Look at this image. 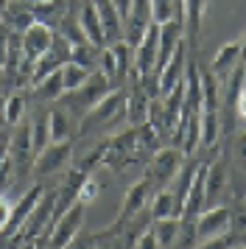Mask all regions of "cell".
I'll use <instances>...</instances> for the list:
<instances>
[{
  "label": "cell",
  "mask_w": 246,
  "mask_h": 249,
  "mask_svg": "<svg viewBox=\"0 0 246 249\" xmlns=\"http://www.w3.org/2000/svg\"><path fill=\"white\" fill-rule=\"evenodd\" d=\"M148 104H151V98H148V92H145L143 87H140V81H137L134 92L126 98V118H129V124L132 126L148 124Z\"/></svg>",
  "instance_id": "44dd1931"
},
{
  "label": "cell",
  "mask_w": 246,
  "mask_h": 249,
  "mask_svg": "<svg viewBox=\"0 0 246 249\" xmlns=\"http://www.w3.org/2000/svg\"><path fill=\"white\" fill-rule=\"evenodd\" d=\"M9 157L11 162H20V160H31L36 157V148H34V135H31V124H22L9 143Z\"/></svg>",
  "instance_id": "ffe728a7"
},
{
  "label": "cell",
  "mask_w": 246,
  "mask_h": 249,
  "mask_svg": "<svg viewBox=\"0 0 246 249\" xmlns=\"http://www.w3.org/2000/svg\"><path fill=\"white\" fill-rule=\"evenodd\" d=\"M53 213H56V191H51L48 196H39L36 207L31 210V215L25 218L22 230L11 241H28V244H34L39 238H48L45 235V224H53Z\"/></svg>",
  "instance_id": "5b68a950"
},
{
  "label": "cell",
  "mask_w": 246,
  "mask_h": 249,
  "mask_svg": "<svg viewBox=\"0 0 246 249\" xmlns=\"http://www.w3.org/2000/svg\"><path fill=\"white\" fill-rule=\"evenodd\" d=\"M232 241V210L224 204H212L196 218V244L212 247Z\"/></svg>",
  "instance_id": "6da1fadb"
},
{
  "label": "cell",
  "mask_w": 246,
  "mask_h": 249,
  "mask_svg": "<svg viewBox=\"0 0 246 249\" xmlns=\"http://www.w3.org/2000/svg\"><path fill=\"white\" fill-rule=\"evenodd\" d=\"M227 182H229L227 162H224V160L207 162V182H204V188H207V204H215L221 199L224 191H227Z\"/></svg>",
  "instance_id": "9a60e30c"
},
{
  "label": "cell",
  "mask_w": 246,
  "mask_h": 249,
  "mask_svg": "<svg viewBox=\"0 0 246 249\" xmlns=\"http://www.w3.org/2000/svg\"><path fill=\"white\" fill-rule=\"evenodd\" d=\"M73 126H70V115L65 109H51V143L53 140H70Z\"/></svg>",
  "instance_id": "f1b7e54d"
},
{
  "label": "cell",
  "mask_w": 246,
  "mask_h": 249,
  "mask_svg": "<svg viewBox=\"0 0 246 249\" xmlns=\"http://www.w3.org/2000/svg\"><path fill=\"white\" fill-rule=\"evenodd\" d=\"M53 36H56V31L51 25H45V23L28 25V28L22 31V59H25L28 65H34L48 48L53 45Z\"/></svg>",
  "instance_id": "ba28073f"
},
{
  "label": "cell",
  "mask_w": 246,
  "mask_h": 249,
  "mask_svg": "<svg viewBox=\"0 0 246 249\" xmlns=\"http://www.w3.org/2000/svg\"><path fill=\"white\" fill-rule=\"evenodd\" d=\"M98 70L109 79V84H112V81H118V59H115L112 45L109 48H101V65H98Z\"/></svg>",
  "instance_id": "4dcf8cb0"
},
{
  "label": "cell",
  "mask_w": 246,
  "mask_h": 249,
  "mask_svg": "<svg viewBox=\"0 0 246 249\" xmlns=\"http://www.w3.org/2000/svg\"><path fill=\"white\" fill-rule=\"evenodd\" d=\"M25 6H36V3H45V0H22Z\"/></svg>",
  "instance_id": "f35d334b"
},
{
  "label": "cell",
  "mask_w": 246,
  "mask_h": 249,
  "mask_svg": "<svg viewBox=\"0 0 246 249\" xmlns=\"http://www.w3.org/2000/svg\"><path fill=\"white\" fill-rule=\"evenodd\" d=\"M67 95V104H70V109L76 115H84L95 107V104L104 98V95H109V79L101 73V70H92L89 73V79L78 87V90H73V92H65Z\"/></svg>",
  "instance_id": "277c9868"
},
{
  "label": "cell",
  "mask_w": 246,
  "mask_h": 249,
  "mask_svg": "<svg viewBox=\"0 0 246 249\" xmlns=\"http://www.w3.org/2000/svg\"><path fill=\"white\" fill-rule=\"evenodd\" d=\"M11 31L6 23H0V65L6 68V59H9V45H11Z\"/></svg>",
  "instance_id": "d6a6232c"
},
{
  "label": "cell",
  "mask_w": 246,
  "mask_h": 249,
  "mask_svg": "<svg viewBox=\"0 0 246 249\" xmlns=\"http://www.w3.org/2000/svg\"><path fill=\"white\" fill-rule=\"evenodd\" d=\"M81 224H84V202L78 199V202H73L65 213L53 221V227H51V232H48L45 241H48L51 247H67V244H73L76 235L81 232Z\"/></svg>",
  "instance_id": "8992f818"
},
{
  "label": "cell",
  "mask_w": 246,
  "mask_h": 249,
  "mask_svg": "<svg viewBox=\"0 0 246 249\" xmlns=\"http://www.w3.org/2000/svg\"><path fill=\"white\" fill-rule=\"evenodd\" d=\"M78 23H81V31L87 36V42L92 45H109V39H106V28H104V20H101L98 9L92 6V0H84L81 6H78Z\"/></svg>",
  "instance_id": "7c38bea8"
},
{
  "label": "cell",
  "mask_w": 246,
  "mask_h": 249,
  "mask_svg": "<svg viewBox=\"0 0 246 249\" xmlns=\"http://www.w3.org/2000/svg\"><path fill=\"white\" fill-rule=\"evenodd\" d=\"M171 215H182L179 202H176V196H174V191L159 188V191L151 196V221H154V218H171Z\"/></svg>",
  "instance_id": "603a6c76"
},
{
  "label": "cell",
  "mask_w": 246,
  "mask_h": 249,
  "mask_svg": "<svg viewBox=\"0 0 246 249\" xmlns=\"http://www.w3.org/2000/svg\"><path fill=\"white\" fill-rule=\"evenodd\" d=\"M126 98H129L126 92H109V95H104V98L81 118L78 132H81V135H89V132H98V129H109V126L126 112Z\"/></svg>",
  "instance_id": "7a4b0ae2"
},
{
  "label": "cell",
  "mask_w": 246,
  "mask_h": 249,
  "mask_svg": "<svg viewBox=\"0 0 246 249\" xmlns=\"http://www.w3.org/2000/svg\"><path fill=\"white\" fill-rule=\"evenodd\" d=\"M89 73L92 70L81 68V65H76V62H67V65H62V79H65V92H73L78 90L84 81L89 79Z\"/></svg>",
  "instance_id": "83f0119b"
},
{
  "label": "cell",
  "mask_w": 246,
  "mask_h": 249,
  "mask_svg": "<svg viewBox=\"0 0 246 249\" xmlns=\"http://www.w3.org/2000/svg\"><path fill=\"white\" fill-rule=\"evenodd\" d=\"M151 196H154V182L143 177L140 182H134L129 193H126V199H123V207H121V215H118V227H123L126 221H132L134 215H140L145 210V204L151 202Z\"/></svg>",
  "instance_id": "9c48e42d"
},
{
  "label": "cell",
  "mask_w": 246,
  "mask_h": 249,
  "mask_svg": "<svg viewBox=\"0 0 246 249\" xmlns=\"http://www.w3.org/2000/svg\"><path fill=\"white\" fill-rule=\"evenodd\" d=\"M241 65H246V36L241 39Z\"/></svg>",
  "instance_id": "74e56055"
},
{
  "label": "cell",
  "mask_w": 246,
  "mask_h": 249,
  "mask_svg": "<svg viewBox=\"0 0 246 249\" xmlns=\"http://www.w3.org/2000/svg\"><path fill=\"white\" fill-rule=\"evenodd\" d=\"M174 135H176V146L185 151V157L196 154L201 146V112H179V124Z\"/></svg>",
  "instance_id": "30bf717a"
},
{
  "label": "cell",
  "mask_w": 246,
  "mask_h": 249,
  "mask_svg": "<svg viewBox=\"0 0 246 249\" xmlns=\"http://www.w3.org/2000/svg\"><path fill=\"white\" fill-rule=\"evenodd\" d=\"M235 115H238V118H244V121H246V87L241 90V95H238V101H235Z\"/></svg>",
  "instance_id": "8d00e7d4"
},
{
  "label": "cell",
  "mask_w": 246,
  "mask_h": 249,
  "mask_svg": "<svg viewBox=\"0 0 246 249\" xmlns=\"http://www.w3.org/2000/svg\"><path fill=\"white\" fill-rule=\"evenodd\" d=\"M3 23L9 25L11 31H17V34H22L28 25L36 23V17H34L31 6H25L22 0H11L9 6L3 9Z\"/></svg>",
  "instance_id": "d6986e66"
},
{
  "label": "cell",
  "mask_w": 246,
  "mask_h": 249,
  "mask_svg": "<svg viewBox=\"0 0 246 249\" xmlns=\"http://www.w3.org/2000/svg\"><path fill=\"white\" fill-rule=\"evenodd\" d=\"M182 162H185V151H182L179 146L157 148L154 154H151V160H148L145 177L154 182V188H168V185L179 177Z\"/></svg>",
  "instance_id": "3957f363"
},
{
  "label": "cell",
  "mask_w": 246,
  "mask_h": 249,
  "mask_svg": "<svg viewBox=\"0 0 246 249\" xmlns=\"http://www.w3.org/2000/svg\"><path fill=\"white\" fill-rule=\"evenodd\" d=\"M70 62H76V65H81V68H87V70H98L101 48L92 45V42H78V45H73V51H70Z\"/></svg>",
  "instance_id": "cb8c5ba5"
},
{
  "label": "cell",
  "mask_w": 246,
  "mask_h": 249,
  "mask_svg": "<svg viewBox=\"0 0 246 249\" xmlns=\"http://www.w3.org/2000/svg\"><path fill=\"white\" fill-rule=\"evenodd\" d=\"M34 92H36V98H42V101H59V98H65L62 68L53 70V73H48L42 81H36V84H34Z\"/></svg>",
  "instance_id": "7402d4cb"
},
{
  "label": "cell",
  "mask_w": 246,
  "mask_h": 249,
  "mask_svg": "<svg viewBox=\"0 0 246 249\" xmlns=\"http://www.w3.org/2000/svg\"><path fill=\"white\" fill-rule=\"evenodd\" d=\"M11 213H14V202H11L9 196H3V193H0V232H3L6 224L11 221Z\"/></svg>",
  "instance_id": "e575fe53"
},
{
  "label": "cell",
  "mask_w": 246,
  "mask_h": 249,
  "mask_svg": "<svg viewBox=\"0 0 246 249\" xmlns=\"http://www.w3.org/2000/svg\"><path fill=\"white\" fill-rule=\"evenodd\" d=\"M36 23H45L51 28H59V23L65 20V14L70 12V0H45V3H36L31 6Z\"/></svg>",
  "instance_id": "ac0fdd59"
},
{
  "label": "cell",
  "mask_w": 246,
  "mask_h": 249,
  "mask_svg": "<svg viewBox=\"0 0 246 249\" xmlns=\"http://www.w3.org/2000/svg\"><path fill=\"white\" fill-rule=\"evenodd\" d=\"M134 247H143V249L157 247V235H154V230H151V227H148V230H143V232H140V238L134 241Z\"/></svg>",
  "instance_id": "d590c367"
},
{
  "label": "cell",
  "mask_w": 246,
  "mask_h": 249,
  "mask_svg": "<svg viewBox=\"0 0 246 249\" xmlns=\"http://www.w3.org/2000/svg\"><path fill=\"white\" fill-rule=\"evenodd\" d=\"M98 191H101L98 182L92 179V177H87V179H84V185H81V191H78V199L87 204V202H92V199L98 196Z\"/></svg>",
  "instance_id": "836d02e7"
},
{
  "label": "cell",
  "mask_w": 246,
  "mask_h": 249,
  "mask_svg": "<svg viewBox=\"0 0 246 249\" xmlns=\"http://www.w3.org/2000/svg\"><path fill=\"white\" fill-rule=\"evenodd\" d=\"M238 65H241V42H227V45H221L218 53L212 56L210 70L218 76V81H224Z\"/></svg>",
  "instance_id": "2e32d148"
},
{
  "label": "cell",
  "mask_w": 246,
  "mask_h": 249,
  "mask_svg": "<svg viewBox=\"0 0 246 249\" xmlns=\"http://www.w3.org/2000/svg\"><path fill=\"white\" fill-rule=\"evenodd\" d=\"M185 70H188V39H182L174 56L159 68V95L171 92L179 81H185Z\"/></svg>",
  "instance_id": "8fae6325"
},
{
  "label": "cell",
  "mask_w": 246,
  "mask_h": 249,
  "mask_svg": "<svg viewBox=\"0 0 246 249\" xmlns=\"http://www.w3.org/2000/svg\"><path fill=\"white\" fill-rule=\"evenodd\" d=\"M182 14H185V9H182L179 0H151V17H154V23H168V20L182 17Z\"/></svg>",
  "instance_id": "4316f807"
},
{
  "label": "cell",
  "mask_w": 246,
  "mask_h": 249,
  "mask_svg": "<svg viewBox=\"0 0 246 249\" xmlns=\"http://www.w3.org/2000/svg\"><path fill=\"white\" fill-rule=\"evenodd\" d=\"M232 160H235V165H238L241 171H246V129L235 137V143H232Z\"/></svg>",
  "instance_id": "1f68e13d"
},
{
  "label": "cell",
  "mask_w": 246,
  "mask_h": 249,
  "mask_svg": "<svg viewBox=\"0 0 246 249\" xmlns=\"http://www.w3.org/2000/svg\"><path fill=\"white\" fill-rule=\"evenodd\" d=\"M39 196H42V188L39 185H34V188H28L25 191V196H22L20 202L14 204V213H11V221L6 224V230L0 232V238H14L17 232L22 230V224H25V218L31 215V210L36 207V202H39Z\"/></svg>",
  "instance_id": "4fadbf2b"
},
{
  "label": "cell",
  "mask_w": 246,
  "mask_h": 249,
  "mask_svg": "<svg viewBox=\"0 0 246 249\" xmlns=\"http://www.w3.org/2000/svg\"><path fill=\"white\" fill-rule=\"evenodd\" d=\"M151 230H154V235H157V247H174L179 238H182L185 218H182V215H171V218H154Z\"/></svg>",
  "instance_id": "e0dca14e"
},
{
  "label": "cell",
  "mask_w": 246,
  "mask_h": 249,
  "mask_svg": "<svg viewBox=\"0 0 246 249\" xmlns=\"http://www.w3.org/2000/svg\"><path fill=\"white\" fill-rule=\"evenodd\" d=\"M73 157V146L70 140H53L34 157V171L36 177H51V174H59L62 168H67V162Z\"/></svg>",
  "instance_id": "52a82bcc"
},
{
  "label": "cell",
  "mask_w": 246,
  "mask_h": 249,
  "mask_svg": "<svg viewBox=\"0 0 246 249\" xmlns=\"http://www.w3.org/2000/svg\"><path fill=\"white\" fill-rule=\"evenodd\" d=\"M218 135H221V118H218V112H201V148L215 146Z\"/></svg>",
  "instance_id": "484cf974"
},
{
  "label": "cell",
  "mask_w": 246,
  "mask_h": 249,
  "mask_svg": "<svg viewBox=\"0 0 246 249\" xmlns=\"http://www.w3.org/2000/svg\"><path fill=\"white\" fill-rule=\"evenodd\" d=\"M0 23H3V12H0Z\"/></svg>",
  "instance_id": "ab89813d"
},
{
  "label": "cell",
  "mask_w": 246,
  "mask_h": 249,
  "mask_svg": "<svg viewBox=\"0 0 246 249\" xmlns=\"http://www.w3.org/2000/svg\"><path fill=\"white\" fill-rule=\"evenodd\" d=\"M185 6V36H188V45L196 48L201 39V25H204V9H207V0H182Z\"/></svg>",
  "instance_id": "5bb4252c"
},
{
  "label": "cell",
  "mask_w": 246,
  "mask_h": 249,
  "mask_svg": "<svg viewBox=\"0 0 246 249\" xmlns=\"http://www.w3.org/2000/svg\"><path fill=\"white\" fill-rule=\"evenodd\" d=\"M22 115H25V98L20 92H14L6 98V107H3V121L11 126H20L22 124Z\"/></svg>",
  "instance_id": "f546056e"
},
{
  "label": "cell",
  "mask_w": 246,
  "mask_h": 249,
  "mask_svg": "<svg viewBox=\"0 0 246 249\" xmlns=\"http://www.w3.org/2000/svg\"><path fill=\"white\" fill-rule=\"evenodd\" d=\"M244 210H246V199H244Z\"/></svg>",
  "instance_id": "60d3db41"
},
{
  "label": "cell",
  "mask_w": 246,
  "mask_h": 249,
  "mask_svg": "<svg viewBox=\"0 0 246 249\" xmlns=\"http://www.w3.org/2000/svg\"><path fill=\"white\" fill-rule=\"evenodd\" d=\"M31 135H34V148L39 154L51 143V115H45L42 109H36V115H34V121H31Z\"/></svg>",
  "instance_id": "d4e9b609"
}]
</instances>
